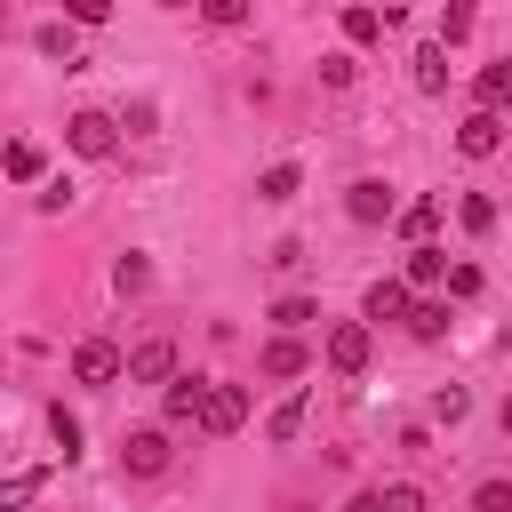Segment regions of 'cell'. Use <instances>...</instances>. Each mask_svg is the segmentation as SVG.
I'll return each mask as SVG.
<instances>
[{"label":"cell","mask_w":512,"mask_h":512,"mask_svg":"<svg viewBox=\"0 0 512 512\" xmlns=\"http://www.w3.org/2000/svg\"><path fill=\"white\" fill-rule=\"evenodd\" d=\"M320 360L352 384V376H368V360H376V336H368V320H336L328 328V344H320Z\"/></svg>","instance_id":"obj_1"},{"label":"cell","mask_w":512,"mask_h":512,"mask_svg":"<svg viewBox=\"0 0 512 512\" xmlns=\"http://www.w3.org/2000/svg\"><path fill=\"white\" fill-rule=\"evenodd\" d=\"M168 456H176V448H168V432H160V424H136V432L120 440V472H128V480H160V472H168Z\"/></svg>","instance_id":"obj_2"},{"label":"cell","mask_w":512,"mask_h":512,"mask_svg":"<svg viewBox=\"0 0 512 512\" xmlns=\"http://www.w3.org/2000/svg\"><path fill=\"white\" fill-rule=\"evenodd\" d=\"M64 144H72L80 160H112V144H120V120H112V112H72V120H64Z\"/></svg>","instance_id":"obj_3"},{"label":"cell","mask_w":512,"mask_h":512,"mask_svg":"<svg viewBox=\"0 0 512 512\" xmlns=\"http://www.w3.org/2000/svg\"><path fill=\"white\" fill-rule=\"evenodd\" d=\"M128 376V360H120V344H104V336H88V344H72V384H120Z\"/></svg>","instance_id":"obj_4"},{"label":"cell","mask_w":512,"mask_h":512,"mask_svg":"<svg viewBox=\"0 0 512 512\" xmlns=\"http://www.w3.org/2000/svg\"><path fill=\"white\" fill-rule=\"evenodd\" d=\"M240 424H248V392H240V384H208V400H200V432H208V440H232Z\"/></svg>","instance_id":"obj_5"},{"label":"cell","mask_w":512,"mask_h":512,"mask_svg":"<svg viewBox=\"0 0 512 512\" xmlns=\"http://www.w3.org/2000/svg\"><path fill=\"white\" fill-rule=\"evenodd\" d=\"M344 216H352V224H392V216H400V200H392V184H384V176H360V184L344 192Z\"/></svg>","instance_id":"obj_6"},{"label":"cell","mask_w":512,"mask_h":512,"mask_svg":"<svg viewBox=\"0 0 512 512\" xmlns=\"http://www.w3.org/2000/svg\"><path fill=\"white\" fill-rule=\"evenodd\" d=\"M496 144H504V112H480V104H472V112L456 120V152H464V160H488Z\"/></svg>","instance_id":"obj_7"},{"label":"cell","mask_w":512,"mask_h":512,"mask_svg":"<svg viewBox=\"0 0 512 512\" xmlns=\"http://www.w3.org/2000/svg\"><path fill=\"white\" fill-rule=\"evenodd\" d=\"M168 376H176V344L168 336H152V344L128 352V384H168Z\"/></svg>","instance_id":"obj_8"},{"label":"cell","mask_w":512,"mask_h":512,"mask_svg":"<svg viewBox=\"0 0 512 512\" xmlns=\"http://www.w3.org/2000/svg\"><path fill=\"white\" fill-rule=\"evenodd\" d=\"M200 400H208V376H168V384H160L168 424H200Z\"/></svg>","instance_id":"obj_9"},{"label":"cell","mask_w":512,"mask_h":512,"mask_svg":"<svg viewBox=\"0 0 512 512\" xmlns=\"http://www.w3.org/2000/svg\"><path fill=\"white\" fill-rule=\"evenodd\" d=\"M400 280H408L416 296H432V288L448 280V248H432V240H416V248H408V272H400Z\"/></svg>","instance_id":"obj_10"},{"label":"cell","mask_w":512,"mask_h":512,"mask_svg":"<svg viewBox=\"0 0 512 512\" xmlns=\"http://www.w3.org/2000/svg\"><path fill=\"white\" fill-rule=\"evenodd\" d=\"M408 304H416V288H408L400 272H384V280L368 288V304H360V312H368V320H408Z\"/></svg>","instance_id":"obj_11"},{"label":"cell","mask_w":512,"mask_h":512,"mask_svg":"<svg viewBox=\"0 0 512 512\" xmlns=\"http://www.w3.org/2000/svg\"><path fill=\"white\" fill-rule=\"evenodd\" d=\"M472 96H480V112H504V104H512V56L480 64V72H472Z\"/></svg>","instance_id":"obj_12"},{"label":"cell","mask_w":512,"mask_h":512,"mask_svg":"<svg viewBox=\"0 0 512 512\" xmlns=\"http://www.w3.org/2000/svg\"><path fill=\"white\" fill-rule=\"evenodd\" d=\"M408 336H416V344H440V336H448V296H416V304H408Z\"/></svg>","instance_id":"obj_13"},{"label":"cell","mask_w":512,"mask_h":512,"mask_svg":"<svg viewBox=\"0 0 512 512\" xmlns=\"http://www.w3.org/2000/svg\"><path fill=\"white\" fill-rule=\"evenodd\" d=\"M256 368H264V376H304V368H312V352H304L296 336H272V344L256 352Z\"/></svg>","instance_id":"obj_14"},{"label":"cell","mask_w":512,"mask_h":512,"mask_svg":"<svg viewBox=\"0 0 512 512\" xmlns=\"http://www.w3.org/2000/svg\"><path fill=\"white\" fill-rule=\"evenodd\" d=\"M32 48H40V56H56L64 72H80V32H72V24H40V32H32Z\"/></svg>","instance_id":"obj_15"},{"label":"cell","mask_w":512,"mask_h":512,"mask_svg":"<svg viewBox=\"0 0 512 512\" xmlns=\"http://www.w3.org/2000/svg\"><path fill=\"white\" fill-rule=\"evenodd\" d=\"M0 176H16V184H40V176H48V160H40V144H32V136H16V144L0 152Z\"/></svg>","instance_id":"obj_16"},{"label":"cell","mask_w":512,"mask_h":512,"mask_svg":"<svg viewBox=\"0 0 512 512\" xmlns=\"http://www.w3.org/2000/svg\"><path fill=\"white\" fill-rule=\"evenodd\" d=\"M296 192H304V168H296V160H272V168L256 176V200H272V208L296 200Z\"/></svg>","instance_id":"obj_17"},{"label":"cell","mask_w":512,"mask_h":512,"mask_svg":"<svg viewBox=\"0 0 512 512\" xmlns=\"http://www.w3.org/2000/svg\"><path fill=\"white\" fill-rule=\"evenodd\" d=\"M336 24H344V40H352V48H368V40H384V8H368V0H352V8L336 16Z\"/></svg>","instance_id":"obj_18"},{"label":"cell","mask_w":512,"mask_h":512,"mask_svg":"<svg viewBox=\"0 0 512 512\" xmlns=\"http://www.w3.org/2000/svg\"><path fill=\"white\" fill-rule=\"evenodd\" d=\"M408 64H416V88H424V96H440V88H448V48H440V40H424Z\"/></svg>","instance_id":"obj_19"},{"label":"cell","mask_w":512,"mask_h":512,"mask_svg":"<svg viewBox=\"0 0 512 512\" xmlns=\"http://www.w3.org/2000/svg\"><path fill=\"white\" fill-rule=\"evenodd\" d=\"M392 224H400V240L416 248V240H432V232H440V200H408V208H400Z\"/></svg>","instance_id":"obj_20"},{"label":"cell","mask_w":512,"mask_h":512,"mask_svg":"<svg viewBox=\"0 0 512 512\" xmlns=\"http://www.w3.org/2000/svg\"><path fill=\"white\" fill-rule=\"evenodd\" d=\"M472 24H480V0H448V8H440V48H464Z\"/></svg>","instance_id":"obj_21"},{"label":"cell","mask_w":512,"mask_h":512,"mask_svg":"<svg viewBox=\"0 0 512 512\" xmlns=\"http://www.w3.org/2000/svg\"><path fill=\"white\" fill-rule=\"evenodd\" d=\"M40 488H48V472H40V464H32V472H8V480H0V512H24Z\"/></svg>","instance_id":"obj_22"},{"label":"cell","mask_w":512,"mask_h":512,"mask_svg":"<svg viewBox=\"0 0 512 512\" xmlns=\"http://www.w3.org/2000/svg\"><path fill=\"white\" fill-rule=\"evenodd\" d=\"M264 320H272V328H280V336H296V328H304V320H320V304H312V296H280V304H272V312H264Z\"/></svg>","instance_id":"obj_23"},{"label":"cell","mask_w":512,"mask_h":512,"mask_svg":"<svg viewBox=\"0 0 512 512\" xmlns=\"http://www.w3.org/2000/svg\"><path fill=\"white\" fill-rule=\"evenodd\" d=\"M296 432H304V392H296V400H280V408L264 416V440H280V448H288Z\"/></svg>","instance_id":"obj_24"},{"label":"cell","mask_w":512,"mask_h":512,"mask_svg":"<svg viewBox=\"0 0 512 512\" xmlns=\"http://www.w3.org/2000/svg\"><path fill=\"white\" fill-rule=\"evenodd\" d=\"M376 512H432V496L416 480H392V488H376Z\"/></svg>","instance_id":"obj_25"},{"label":"cell","mask_w":512,"mask_h":512,"mask_svg":"<svg viewBox=\"0 0 512 512\" xmlns=\"http://www.w3.org/2000/svg\"><path fill=\"white\" fill-rule=\"evenodd\" d=\"M112 288H120V296H144V288H152V264H144V256L128 248V256L112 264Z\"/></svg>","instance_id":"obj_26"},{"label":"cell","mask_w":512,"mask_h":512,"mask_svg":"<svg viewBox=\"0 0 512 512\" xmlns=\"http://www.w3.org/2000/svg\"><path fill=\"white\" fill-rule=\"evenodd\" d=\"M48 440H56V448H64V464H72V456H80V416H72V408H64V400H56V408H48Z\"/></svg>","instance_id":"obj_27"},{"label":"cell","mask_w":512,"mask_h":512,"mask_svg":"<svg viewBox=\"0 0 512 512\" xmlns=\"http://www.w3.org/2000/svg\"><path fill=\"white\" fill-rule=\"evenodd\" d=\"M456 224H464V232H488V224H496V200L464 192V200H456Z\"/></svg>","instance_id":"obj_28"},{"label":"cell","mask_w":512,"mask_h":512,"mask_svg":"<svg viewBox=\"0 0 512 512\" xmlns=\"http://www.w3.org/2000/svg\"><path fill=\"white\" fill-rule=\"evenodd\" d=\"M464 408H472L464 384H440V392H432V416H440V424H464Z\"/></svg>","instance_id":"obj_29"},{"label":"cell","mask_w":512,"mask_h":512,"mask_svg":"<svg viewBox=\"0 0 512 512\" xmlns=\"http://www.w3.org/2000/svg\"><path fill=\"white\" fill-rule=\"evenodd\" d=\"M192 8H200L208 24H224V32H232V24H248V8H256V0H192Z\"/></svg>","instance_id":"obj_30"},{"label":"cell","mask_w":512,"mask_h":512,"mask_svg":"<svg viewBox=\"0 0 512 512\" xmlns=\"http://www.w3.org/2000/svg\"><path fill=\"white\" fill-rule=\"evenodd\" d=\"M472 512H512V480H480L472 488Z\"/></svg>","instance_id":"obj_31"},{"label":"cell","mask_w":512,"mask_h":512,"mask_svg":"<svg viewBox=\"0 0 512 512\" xmlns=\"http://www.w3.org/2000/svg\"><path fill=\"white\" fill-rule=\"evenodd\" d=\"M320 80H328V88H352V80H360V64L336 48V56H320Z\"/></svg>","instance_id":"obj_32"},{"label":"cell","mask_w":512,"mask_h":512,"mask_svg":"<svg viewBox=\"0 0 512 512\" xmlns=\"http://www.w3.org/2000/svg\"><path fill=\"white\" fill-rule=\"evenodd\" d=\"M64 208H72V184L48 176V184H40V216H64Z\"/></svg>","instance_id":"obj_33"},{"label":"cell","mask_w":512,"mask_h":512,"mask_svg":"<svg viewBox=\"0 0 512 512\" xmlns=\"http://www.w3.org/2000/svg\"><path fill=\"white\" fill-rule=\"evenodd\" d=\"M112 0H64V24H104Z\"/></svg>","instance_id":"obj_34"},{"label":"cell","mask_w":512,"mask_h":512,"mask_svg":"<svg viewBox=\"0 0 512 512\" xmlns=\"http://www.w3.org/2000/svg\"><path fill=\"white\" fill-rule=\"evenodd\" d=\"M448 296H480V264H448Z\"/></svg>","instance_id":"obj_35"},{"label":"cell","mask_w":512,"mask_h":512,"mask_svg":"<svg viewBox=\"0 0 512 512\" xmlns=\"http://www.w3.org/2000/svg\"><path fill=\"white\" fill-rule=\"evenodd\" d=\"M344 512H376V488H368V496H352V504H344Z\"/></svg>","instance_id":"obj_36"},{"label":"cell","mask_w":512,"mask_h":512,"mask_svg":"<svg viewBox=\"0 0 512 512\" xmlns=\"http://www.w3.org/2000/svg\"><path fill=\"white\" fill-rule=\"evenodd\" d=\"M160 8H192V0H160Z\"/></svg>","instance_id":"obj_37"},{"label":"cell","mask_w":512,"mask_h":512,"mask_svg":"<svg viewBox=\"0 0 512 512\" xmlns=\"http://www.w3.org/2000/svg\"><path fill=\"white\" fill-rule=\"evenodd\" d=\"M504 432H512V400H504Z\"/></svg>","instance_id":"obj_38"}]
</instances>
